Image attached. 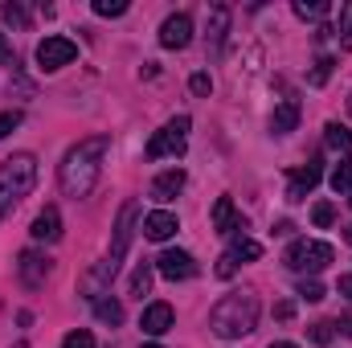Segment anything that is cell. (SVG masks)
Here are the masks:
<instances>
[{
    "label": "cell",
    "mask_w": 352,
    "mask_h": 348,
    "mask_svg": "<svg viewBox=\"0 0 352 348\" xmlns=\"http://www.w3.org/2000/svg\"><path fill=\"white\" fill-rule=\"evenodd\" d=\"M336 328H340V332H344V336H352V316H344V320H340V324H336Z\"/></svg>",
    "instance_id": "cell-38"
},
{
    "label": "cell",
    "mask_w": 352,
    "mask_h": 348,
    "mask_svg": "<svg viewBox=\"0 0 352 348\" xmlns=\"http://www.w3.org/2000/svg\"><path fill=\"white\" fill-rule=\"evenodd\" d=\"M234 270H238V262L230 259V254H221V259H217V274H221V279H230Z\"/></svg>",
    "instance_id": "cell-35"
},
{
    "label": "cell",
    "mask_w": 352,
    "mask_h": 348,
    "mask_svg": "<svg viewBox=\"0 0 352 348\" xmlns=\"http://www.w3.org/2000/svg\"><path fill=\"white\" fill-rule=\"evenodd\" d=\"M349 115H352V94H349Z\"/></svg>",
    "instance_id": "cell-42"
},
{
    "label": "cell",
    "mask_w": 352,
    "mask_h": 348,
    "mask_svg": "<svg viewBox=\"0 0 352 348\" xmlns=\"http://www.w3.org/2000/svg\"><path fill=\"white\" fill-rule=\"evenodd\" d=\"M180 188H184V173H180V168H173V173H160L156 180H152V197H156V201H173Z\"/></svg>",
    "instance_id": "cell-17"
},
{
    "label": "cell",
    "mask_w": 352,
    "mask_h": 348,
    "mask_svg": "<svg viewBox=\"0 0 352 348\" xmlns=\"http://www.w3.org/2000/svg\"><path fill=\"white\" fill-rule=\"evenodd\" d=\"M184 140H188V115H176V119H168V123L148 140V160L180 156V152H184Z\"/></svg>",
    "instance_id": "cell-5"
},
{
    "label": "cell",
    "mask_w": 352,
    "mask_h": 348,
    "mask_svg": "<svg viewBox=\"0 0 352 348\" xmlns=\"http://www.w3.org/2000/svg\"><path fill=\"white\" fill-rule=\"evenodd\" d=\"M192 41V17L188 12H173L164 25H160V45L164 50H184Z\"/></svg>",
    "instance_id": "cell-9"
},
{
    "label": "cell",
    "mask_w": 352,
    "mask_h": 348,
    "mask_svg": "<svg viewBox=\"0 0 352 348\" xmlns=\"http://www.w3.org/2000/svg\"><path fill=\"white\" fill-rule=\"evenodd\" d=\"M0 66H16V58H12V45L4 41V33H0Z\"/></svg>",
    "instance_id": "cell-36"
},
{
    "label": "cell",
    "mask_w": 352,
    "mask_h": 348,
    "mask_svg": "<svg viewBox=\"0 0 352 348\" xmlns=\"http://www.w3.org/2000/svg\"><path fill=\"white\" fill-rule=\"evenodd\" d=\"M37 184V160L29 152H16L0 164V217H8Z\"/></svg>",
    "instance_id": "cell-3"
},
{
    "label": "cell",
    "mask_w": 352,
    "mask_h": 348,
    "mask_svg": "<svg viewBox=\"0 0 352 348\" xmlns=\"http://www.w3.org/2000/svg\"><path fill=\"white\" fill-rule=\"evenodd\" d=\"M156 270H160L164 279H173V283H184V279L197 274V259L184 254V250H164V254L156 259Z\"/></svg>",
    "instance_id": "cell-10"
},
{
    "label": "cell",
    "mask_w": 352,
    "mask_h": 348,
    "mask_svg": "<svg viewBox=\"0 0 352 348\" xmlns=\"http://www.w3.org/2000/svg\"><path fill=\"white\" fill-rule=\"evenodd\" d=\"M295 17L320 21V17H328V4H324V0H295Z\"/></svg>",
    "instance_id": "cell-23"
},
{
    "label": "cell",
    "mask_w": 352,
    "mask_h": 348,
    "mask_svg": "<svg viewBox=\"0 0 352 348\" xmlns=\"http://www.w3.org/2000/svg\"><path fill=\"white\" fill-rule=\"evenodd\" d=\"M332 328H336V324H328V320L311 324V340H316V345H328V340H332Z\"/></svg>",
    "instance_id": "cell-32"
},
{
    "label": "cell",
    "mask_w": 352,
    "mask_h": 348,
    "mask_svg": "<svg viewBox=\"0 0 352 348\" xmlns=\"http://www.w3.org/2000/svg\"><path fill=\"white\" fill-rule=\"evenodd\" d=\"M107 152H111V135L78 140V144L66 152V160H62V168H58V180H62L66 197H74V201L90 197V188H94L98 176H102V156H107Z\"/></svg>",
    "instance_id": "cell-1"
},
{
    "label": "cell",
    "mask_w": 352,
    "mask_h": 348,
    "mask_svg": "<svg viewBox=\"0 0 352 348\" xmlns=\"http://www.w3.org/2000/svg\"><path fill=\"white\" fill-rule=\"evenodd\" d=\"M16 127H21V111H4V115H0V140H4L8 131H16Z\"/></svg>",
    "instance_id": "cell-33"
},
{
    "label": "cell",
    "mask_w": 352,
    "mask_h": 348,
    "mask_svg": "<svg viewBox=\"0 0 352 348\" xmlns=\"http://www.w3.org/2000/svg\"><path fill=\"white\" fill-rule=\"evenodd\" d=\"M148 291H152V266H148V262H140V266H135V274H131V295H135V299H144Z\"/></svg>",
    "instance_id": "cell-21"
},
{
    "label": "cell",
    "mask_w": 352,
    "mask_h": 348,
    "mask_svg": "<svg viewBox=\"0 0 352 348\" xmlns=\"http://www.w3.org/2000/svg\"><path fill=\"white\" fill-rule=\"evenodd\" d=\"M0 12H4V21H8V25H21V29H25V25H29V12H25V8H21V4H4V8H0Z\"/></svg>",
    "instance_id": "cell-30"
},
{
    "label": "cell",
    "mask_w": 352,
    "mask_h": 348,
    "mask_svg": "<svg viewBox=\"0 0 352 348\" xmlns=\"http://www.w3.org/2000/svg\"><path fill=\"white\" fill-rule=\"evenodd\" d=\"M176 312L168 303H152V307H144V316H140V328L148 332V336H164L168 328H173Z\"/></svg>",
    "instance_id": "cell-12"
},
{
    "label": "cell",
    "mask_w": 352,
    "mask_h": 348,
    "mask_svg": "<svg viewBox=\"0 0 352 348\" xmlns=\"http://www.w3.org/2000/svg\"><path fill=\"white\" fill-rule=\"evenodd\" d=\"M16 274H21V283H25L29 291H37V287L50 279V259L37 254V250H25V254L16 259Z\"/></svg>",
    "instance_id": "cell-11"
},
{
    "label": "cell",
    "mask_w": 352,
    "mask_h": 348,
    "mask_svg": "<svg viewBox=\"0 0 352 348\" xmlns=\"http://www.w3.org/2000/svg\"><path fill=\"white\" fill-rule=\"evenodd\" d=\"M349 201H352V197H349Z\"/></svg>",
    "instance_id": "cell-44"
},
{
    "label": "cell",
    "mask_w": 352,
    "mask_h": 348,
    "mask_svg": "<svg viewBox=\"0 0 352 348\" xmlns=\"http://www.w3.org/2000/svg\"><path fill=\"white\" fill-rule=\"evenodd\" d=\"M270 348H295V345H291V340H274Z\"/></svg>",
    "instance_id": "cell-39"
},
{
    "label": "cell",
    "mask_w": 352,
    "mask_h": 348,
    "mask_svg": "<svg viewBox=\"0 0 352 348\" xmlns=\"http://www.w3.org/2000/svg\"><path fill=\"white\" fill-rule=\"evenodd\" d=\"M332 188H336V193H352V152L336 164V173H332Z\"/></svg>",
    "instance_id": "cell-22"
},
{
    "label": "cell",
    "mask_w": 352,
    "mask_h": 348,
    "mask_svg": "<svg viewBox=\"0 0 352 348\" xmlns=\"http://www.w3.org/2000/svg\"><path fill=\"white\" fill-rule=\"evenodd\" d=\"M62 348H94V336H90L87 328H74V332L62 340Z\"/></svg>",
    "instance_id": "cell-28"
},
{
    "label": "cell",
    "mask_w": 352,
    "mask_h": 348,
    "mask_svg": "<svg viewBox=\"0 0 352 348\" xmlns=\"http://www.w3.org/2000/svg\"><path fill=\"white\" fill-rule=\"evenodd\" d=\"M176 230H180L176 213H164V209H160V213H148V217H144V238H148V242H168Z\"/></svg>",
    "instance_id": "cell-13"
},
{
    "label": "cell",
    "mask_w": 352,
    "mask_h": 348,
    "mask_svg": "<svg viewBox=\"0 0 352 348\" xmlns=\"http://www.w3.org/2000/svg\"><path fill=\"white\" fill-rule=\"evenodd\" d=\"M324 144H328L332 152H349L352 148V131L344 127V123H328V127H324Z\"/></svg>",
    "instance_id": "cell-20"
},
{
    "label": "cell",
    "mask_w": 352,
    "mask_h": 348,
    "mask_svg": "<svg viewBox=\"0 0 352 348\" xmlns=\"http://www.w3.org/2000/svg\"><path fill=\"white\" fill-rule=\"evenodd\" d=\"M340 295H349L352 299V274H340Z\"/></svg>",
    "instance_id": "cell-37"
},
{
    "label": "cell",
    "mask_w": 352,
    "mask_h": 348,
    "mask_svg": "<svg viewBox=\"0 0 352 348\" xmlns=\"http://www.w3.org/2000/svg\"><path fill=\"white\" fill-rule=\"evenodd\" d=\"M140 348H160V345H140Z\"/></svg>",
    "instance_id": "cell-41"
},
{
    "label": "cell",
    "mask_w": 352,
    "mask_h": 348,
    "mask_svg": "<svg viewBox=\"0 0 352 348\" xmlns=\"http://www.w3.org/2000/svg\"><path fill=\"white\" fill-rule=\"evenodd\" d=\"M213 230H217V234H238V230H246V217H238V209H234L230 197H217V205H213Z\"/></svg>",
    "instance_id": "cell-14"
},
{
    "label": "cell",
    "mask_w": 352,
    "mask_h": 348,
    "mask_svg": "<svg viewBox=\"0 0 352 348\" xmlns=\"http://www.w3.org/2000/svg\"><path fill=\"white\" fill-rule=\"evenodd\" d=\"M340 45L352 50V0L340 8Z\"/></svg>",
    "instance_id": "cell-27"
},
{
    "label": "cell",
    "mask_w": 352,
    "mask_h": 348,
    "mask_svg": "<svg viewBox=\"0 0 352 348\" xmlns=\"http://www.w3.org/2000/svg\"><path fill=\"white\" fill-rule=\"evenodd\" d=\"M336 259V250L328 246V242H316V238H299V242H291V250H287V266L291 270H299V274H320L328 262Z\"/></svg>",
    "instance_id": "cell-4"
},
{
    "label": "cell",
    "mask_w": 352,
    "mask_h": 348,
    "mask_svg": "<svg viewBox=\"0 0 352 348\" xmlns=\"http://www.w3.org/2000/svg\"><path fill=\"white\" fill-rule=\"evenodd\" d=\"M16 348H29V345H16Z\"/></svg>",
    "instance_id": "cell-43"
},
{
    "label": "cell",
    "mask_w": 352,
    "mask_h": 348,
    "mask_svg": "<svg viewBox=\"0 0 352 348\" xmlns=\"http://www.w3.org/2000/svg\"><path fill=\"white\" fill-rule=\"evenodd\" d=\"M78 58V45L70 41V37H45L41 45H37V66L41 70H62V66H70Z\"/></svg>",
    "instance_id": "cell-6"
},
{
    "label": "cell",
    "mask_w": 352,
    "mask_h": 348,
    "mask_svg": "<svg viewBox=\"0 0 352 348\" xmlns=\"http://www.w3.org/2000/svg\"><path fill=\"white\" fill-rule=\"evenodd\" d=\"M90 303H94V316H98L102 324H111V328H115V324H123V303H119V299L98 295V299H90Z\"/></svg>",
    "instance_id": "cell-19"
},
{
    "label": "cell",
    "mask_w": 352,
    "mask_h": 348,
    "mask_svg": "<svg viewBox=\"0 0 352 348\" xmlns=\"http://www.w3.org/2000/svg\"><path fill=\"white\" fill-rule=\"evenodd\" d=\"M135 217H140V205L135 201H127L123 209H119V221H115V246H111V254H107V262L119 270V262H123V254H127V246H131V234H135Z\"/></svg>",
    "instance_id": "cell-7"
},
{
    "label": "cell",
    "mask_w": 352,
    "mask_h": 348,
    "mask_svg": "<svg viewBox=\"0 0 352 348\" xmlns=\"http://www.w3.org/2000/svg\"><path fill=\"white\" fill-rule=\"evenodd\" d=\"M295 123H299V102L295 98H283L274 107V115H270V131L274 135H287V131H295Z\"/></svg>",
    "instance_id": "cell-16"
},
{
    "label": "cell",
    "mask_w": 352,
    "mask_h": 348,
    "mask_svg": "<svg viewBox=\"0 0 352 348\" xmlns=\"http://www.w3.org/2000/svg\"><path fill=\"white\" fill-rule=\"evenodd\" d=\"M344 242H352V226H349V230H344Z\"/></svg>",
    "instance_id": "cell-40"
},
{
    "label": "cell",
    "mask_w": 352,
    "mask_h": 348,
    "mask_svg": "<svg viewBox=\"0 0 352 348\" xmlns=\"http://www.w3.org/2000/svg\"><path fill=\"white\" fill-rule=\"evenodd\" d=\"M33 238H37V242H58V238H62V213H58L54 205H45V209L37 213V221H33Z\"/></svg>",
    "instance_id": "cell-15"
},
{
    "label": "cell",
    "mask_w": 352,
    "mask_h": 348,
    "mask_svg": "<svg viewBox=\"0 0 352 348\" xmlns=\"http://www.w3.org/2000/svg\"><path fill=\"white\" fill-rule=\"evenodd\" d=\"M230 259L234 262H254V259H263V246L258 242H250V238H242V242H234V250H230Z\"/></svg>",
    "instance_id": "cell-24"
},
{
    "label": "cell",
    "mask_w": 352,
    "mask_h": 348,
    "mask_svg": "<svg viewBox=\"0 0 352 348\" xmlns=\"http://www.w3.org/2000/svg\"><path fill=\"white\" fill-rule=\"evenodd\" d=\"M94 12L98 17H123L127 12V0H94Z\"/></svg>",
    "instance_id": "cell-25"
},
{
    "label": "cell",
    "mask_w": 352,
    "mask_h": 348,
    "mask_svg": "<svg viewBox=\"0 0 352 348\" xmlns=\"http://www.w3.org/2000/svg\"><path fill=\"white\" fill-rule=\"evenodd\" d=\"M332 217H336V209H332V205H328V201H320V205H316V209H311V221H316V226H320V230H324V226H332Z\"/></svg>",
    "instance_id": "cell-31"
},
{
    "label": "cell",
    "mask_w": 352,
    "mask_h": 348,
    "mask_svg": "<svg viewBox=\"0 0 352 348\" xmlns=\"http://www.w3.org/2000/svg\"><path fill=\"white\" fill-rule=\"evenodd\" d=\"M299 299H307V303H320V299H324V283H316V279H303V283H299Z\"/></svg>",
    "instance_id": "cell-26"
},
{
    "label": "cell",
    "mask_w": 352,
    "mask_h": 348,
    "mask_svg": "<svg viewBox=\"0 0 352 348\" xmlns=\"http://www.w3.org/2000/svg\"><path fill=\"white\" fill-rule=\"evenodd\" d=\"M213 90V78L209 74H192V94H209Z\"/></svg>",
    "instance_id": "cell-34"
},
{
    "label": "cell",
    "mask_w": 352,
    "mask_h": 348,
    "mask_svg": "<svg viewBox=\"0 0 352 348\" xmlns=\"http://www.w3.org/2000/svg\"><path fill=\"white\" fill-rule=\"evenodd\" d=\"M320 160H307V164H299V168H291L287 176V201L291 205H299V201H307V193L320 184Z\"/></svg>",
    "instance_id": "cell-8"
},
{
    "label": "cell",
    "mask_w": 352,
    "mask_h": 348,
    "mask_svg": "<svg viewBox=\"0 0 352 348\" xmlns=\"http://www.w3.org/2000/svg\"><path fill=\"white\" fill-rule=\"evenodd\" d=\"M254 324H258V295L254 291H234V295L217 299L209 312V332L217 340H242L254 332Z\"/></svg>",
    "instance_id": "cell-2"
},
{
    "label": "cell",
    "mask_w": 352,
    "mask_h": 348,
    "mask_svg": "<svg viewBox=\"0 0 352 348\" xmlns=\"http://www.w3.org/2000/svg\"><path fill=\"white\" fill-rule=\"evenodd\" d=\"M332 66H336L332 58H320V62H316V70H311V87H324V83L332 78Z\"/></svg>",
    "instance_id": "cell-29"
},
{
    "label": "cell",
    "mask_w": 352,
    "mask_h": 348,
    "mask_svg": "<svg viewBox=\"0 0 352 348\" xmlns=\"http://www.w3.org/2000/svg\"><path fill=\"white\" fill-rule=\"evenodd\" d=\"M226 29H230V8L226 4H213L209 8V41H213V50L226 41Z\"/></svg>",
    "instance_id": "cell-18"
}]
</instances>
